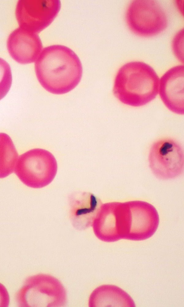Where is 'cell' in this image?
I'll use <instances>...</instances> for the list:
<instances>
[{"label":"cell","instance_id":"cell-1","mask_svg":"<svg viewBox=\"0 0 184 307\" xmlns=\"http://www.w3.org/2000/svg\"><path fill=\"white\" fill-rule=\"evenodd\" d=\"M35 69L42 87L57 95L74 89L80 82L82 72L77 55L69 48L61 45L44 48L36 60Z\"/></svg>","mask_w":184,"mask_h":307},{"label":"cell","instance_id":"cell-7","mask_svg":"<svg viewBox=\"0 0 184 307\" xmlns=\"http://www.w3.org/2000/svg\"><path fill=\"white\" fill-rule=\"evenodd\" d=\"M59 0H20L15 9L19 27L36 33L48 27L61 8Z\"/></svg>","mask_w":184,"mask_h":307},{"label":"cell","instance_id":"cell-12","mask_svg":"<svg viewBox=\"0 0 184 307\" xmlns=\"http://www.w3.org/2000/svg\"><path fill=\"white\" fill-rule=\"evenodd\" d=\"M126 292L119 287L105 285L95 289L90 296V307H131L134 303Z\"/></svg>","mask_w":184,"mask_h":307},{"label":"cell","instance_id":"cell-5","mask_svg":"<svg viewBox=\"0 0 184 307\" xmlns=\"http://www.w3.org/2000/svg\"><path fill=\"white\" fill-rule=\"evenodd\" d=\"M127 24L134 33L141 36L156 35L164 30L167 19L163 8L154 0H134L126 14Z\"/></svg>","mask_w":184,"mask_h":307},{"label":"cell","instance_id":"cell-14","mask_svg":"<svg viewBox=\"0 0 184 307\" xmlns=\"http://www.w3.org/2000/svg\"><path fill=\"white\" fill-rule=\"evenodd\" d=\"M184 29L179 31L173 38L172 48L178 59L183 63V39Z\"/></svg>","mask_w":184,"mask_h":307},{"label":"cell","instance_id":"cell-9","mask_svg":"<svg viewBox=\"0 0 184 307\" xmlns=\"http://www.w3.org/2000/svg\"><path fill=\"white\" fill-rule=\"evenodd\" d=\"M39 36L20 27L13 31L7 41L8 52L11 57L21 64L36 61L42 48Z\"/></svg>","mask_w":184,"mask_h":307},{"label":"cell","instance_id":"cell-11","mask_svg":"<svg viewBox=\"0 0 184 307\" xmlns=\"http://www.w3.org/2000/svg\"><path fill=\"white\" fill-rule=\"evenodd\" d=\"M72 224L78 230H86L92 226L102 204L100 199L90 192H75L70 200Z\"/></svg>","mask_w":184,"mask_h":307},{"label":"cell","instance_id":"cell-6","mask_svg":"<svg viewBox=\"0 0 184 307\" xmlns=\"http://www.w3.org/2000/svg\"><path fill=\"white\" fill-rule=\"evenodd\" d=\"M148 162L154 174L162 179L176 177L184 168V154L178 143L170 138L156 141L150 149Z\"/></svg>","mask_w":184,"mask_h":307},{"label":"cell","instance_id":"cell-2","mask_svg":"<svg viewBox=\"0 0 184 307\" xmlns=\"http://www.w3.org/2000/svg\"><path fill=\"white\" fill-rule=\"evenodd\" d=\"M159 77L150 66L141 61L125 64L115 77L113 92L121 103L133 107L146 104L158 94Z\"/></svg>","mask_w":184,"mask_h":307},{"label":"cell","instance_id":"cell-3","mask_svg":"<svg viewBox=\"0 0 184 307\" xmlns=\"http://www.w3.org/2000/svg\"><path fill=\"white\" fill-rule=\"evenodd\" d=\"M56 160L51 153L36 148L20 155L14 168V172L27 186L40 188L50 184L57 172Z\"/></svg>","mask_w":184,"mask_h":307},{"label":"cell","instance_id":"cell-13","mask_svg":"<svg viewBox=\"0 0 184 307\" xmlns=\"http://www.w3.org/2000/svg\"><path fill=\"white\" fill-rule=\"evenodd\" d=\"M0 177H5L12 173L17 162L18 154L10 137L5 134H1Z\"/></svg>","mask_w":184,"mask_h":307},{"label":"cell","instance_id":"cell-10","mask_svg":"<svg viewBox=\"0 0 184 307\" xmlns=\"http://www.w3.org/2000/svg\"><path fill=\"white\" fill-rule=\"evenodd\" d=\"M184 66L178 65L166 72L160 80L159 95L171 111L183 115Z\"/></svg>","mask_w":184,"mask_h":307},{"label":"cell","instance_id":"cell-8","mask_svg":"<svg viewBox=\"0 0 184 307\" xmlns=\"http://www.w3.org/2000/svg\"><path fill=\"white\" fill-rule=\"evenodd\" d=\"M130 222L128 240L140 241L151 237L159 223L158 212L151 204L144 201H129Z\"/></svg>","mask_w":184,"mask_h":307},{"label":"cell","instance_id":"cell-4","mask_svg":"<svg viewBox=\"0 0 184 307\" xmlns=\"http://www.w3.org/2000/svg\"><path fill=\"white\" fill-rule=\"evenodd\" d=\"M130 225L128 202L102 204L93 222L94 234L100 240L112 242L127 239Z\"/></svg>","mask_w":184,"mask_h":307}]
</instances>
